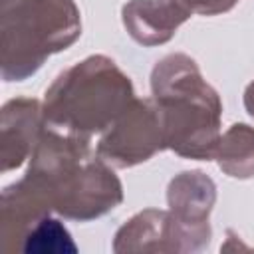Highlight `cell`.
Masks as SVG:
<instances>
[{
  "label": "cell",
  "instance_id": "obj_1",
  "mask_svg": "<svg viewBox=\"0 0 254 254\" xmlns=\"http://www.w3.org/2000/svg\"><path fill=\"white\" fill-rule=\"evenodd\" d=\"M24 179L67 220H95L123 200L111 165L91 149V139L44 127Z\"/></svg>",
  "mask_w": 254,
  "mask_h": 254
},
{
  "label": "cell",
  "instance_id": "obj_2",
  "mask_svg": "<svg viewBox=\"0 0 254 254\" xmlns=\"http://www.w3.org/2000/svg\"><path fill=\"white\" fill-rule=\"evenodd\" d=\"M151 93L161 115L165 147L185 159H214L222 135V101L196 62L181 52L161 58L151 71Z\"/></svg>",
  "mask_w": 254,
  "mask_h": 254
},
{
  "label": "cell",
  "instance_id": "obj_3",
  "mask_svg": "<svg viewBox=\"0 0 254 254\" xmlns=\"http://www.w3.org/2000/svg\"><path fill=\"white\" fill-rule=\"evenodd\" d=\"M129 75L107 56H89L64 69L46 89L42 109L48 127L91 139L109 129L133 103Z\"/></svg>",
  "mask_w": 254,
  "mask_h": 254
},
{
  "label": "cell",
  "instance_id": "obj_4",
  "mask_svg": "<svg viewBox=\"0 0 254 254\" xmlns=\"http://www.w3.org/2000/svg\"><path fill=\"white\" fill-rule=\"evenodd\" d=\"M81 34L73 0H2L0 69L4 81H24Z\"/></svg>",
  "mask_w": 254,
  "mask_h": 254
},
{
  "label": "cell",
  "instance_id": "obj_5",
  "mask_svg": "<svg viewBox=\"0 0 254 254\" xmlns=\"http://www.w3.org/2000/svg\"><path fill=\"white\" fill-rule=\"evenodd\" d=\"M165 147V131L153 97L133 103L103 131L95 151L115 169H129L149 161Z\"/></svg>",
  "mask_w": 254,
  "mask_h": 254
},
{
  "label": "cell",
  "instance_id": "obj_6",
  "mask_svg": "<svg viewBox=\"0 0 254 254\" xmlns=\"http://www.w3.org/2000/svg\"><path fill=\"white\" fill-rule=\"evenodd\" d=\"M212 238V228L183 224L171 210L145 208L131 216L113 238V252H202Z\"/></svg>",
  "mask_w": 254,
  "mask_h": 254
},
{
  "label": "cell",
  "instance_id": "obj_7",
  "mask_svg": "<svg viewBox=\"0 0 254 254\" xmlns=\"http://www.w3.org/2000/svg\"><path fill=\"white\" fill-rule=\"evenodd\" d=\"M46 127L42 103L34 97H16L2 105L0 159L2 173L24 165L34 153Z\"/></svg>",
  "mask_w": 254,
  "mask_h": 254
},
{
  "label": "cell",
  "instance_id": "obj_8",
  "mask_svg": "<svg viewBox=\"0 0 254 254\" xmlns=\"http://www.w3.org/2000/svg\"><path fill=\"white\" fill-rule=\"evenodd\" d=\"M189 18L187 12L167 0H129L121 8L127 34L145 48L167 44Z\"/></svg>",
  "mask_w": 254,
  "mask_h": 254
},
{
  "label": "cell",
  "instance_id": "obj_9",
  "mask_svg": "<svg viewBox=\"0 0 254 254\" xmlns=\"http://www.w3.org/2000/svg\"><path fill=\"white\" fill-rule=\"evenodd\" d=\"M169 210L187 226L210 228V212L216 202V185L202 171L175 175L167 189Z\"/></svg>",
  "mask_w": 254,
  "mask_h": 254
},
{
  "label": "cell",
  "instance_id": "obj_10",
  "mask_svg": "<svg viewBox=\"0 0 254 254\" xmlns=\"http://www.w3.org/2000/svg\"><path fill=\"white\" fill-rule=\"evenodd\" d=\"M218 167L232 179L254 177V127L246 123L230 125L218 141L216 155Z\"/></svg>",
  "mask_w": 254,
  "mask_h": 254
},
{
  "label": "cell",
  "instance_id": "obj_11",
  "mask_svg": "<svg viewBox=\"0 0 254 254\" xmlns=\"http://www.w3.org/2000/svg\"><path fill=\"white\" fill-rule=\"evenodd\" d=\"M20 250L24 252H75L77 246L73 244L67 228L58 218L46 216L26 234Z\"/></svg>",
  "mask_w": 254,
  "mask_h": 254
},
{
  "label": "cell",
  "instance_id": "obj_12",
  "mask_svg": "<svg viewBox=\"0 0 254 254\" xmlns=\"http://www.w3.org/2000/svg\"><path fill=\"white\" fill-rule=\"evenodd\" d=\"M179 10L187 12L189 16L198 14V16H216L232 10L240 0H167Z\"/></svg>",
  "mask_w": 254,
  "mask_h": 254
},
{
  "label": "cell",
  "instance_id": "obj_13",
  "mask_svg": "<svg viewBox=\"0 0 254 254\" xmlns=\"http://www.w3.org/2000/svg\"><path fill=\"white\" fill-rule=\"evenodd\" d=\"M244 107H246L248 115L254 117V79H252V81L246 85V89H244Z\"/></svg>",
  "mask_w": 254,
  "mask_h": 254
}]
</instances>
